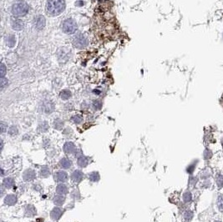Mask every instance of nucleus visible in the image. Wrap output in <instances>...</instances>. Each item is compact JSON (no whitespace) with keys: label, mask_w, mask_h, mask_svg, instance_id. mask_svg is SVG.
Segmentation results:
<instances>
[{"label":"nucleus","mask_w":223,"mask_h":222,"mask_svg":"<svg viewBox=\"0 0 223 222\" xmlns=\"http://www.w3.org/2000/svg\"><path fill=\"white\" fill-rule=\"evenodd\" d=\"M65 8V0H48L46 3V12L52 17L58 16L63 13Z\"/></svg>","instance_id":"obj_1"},{"label":"nucleus","mask_w":223,"mask_h":222,"mask_svg":"<svg viewBox=\"0 0 223 222\" xmlns=\"http://www.w3.org/2000/svg\"><path fill=\"white\" fill-rule=\"evenodd\" d=\"M29 12V5L24 0H18L12 4L11 14L15 17H24Z\"/></svg>","instance_id":"obj_2"},{"label":"nucleus","mask_w":223,"mask_h":222,"mask_svg":"<svg viewBox=\"0 0 223 222\" xmlns=\"http://www.w3.org/2000/svg\"><path fill=\"white\" fill-rule=\"evenodd\" d=\"M72 43L74 46L78 49H83L88 45V40L84 33H77L72 38Z\"/></svg>","instance_id":"obj_3"},{"label":"nucleus","mask_w":223,"mask_h":222,"mask_svg":"<svg viewBox=\"0 0 223 222\" xmlns=\"http://www.w3.org/2000/svg\"><path fill=\"white\" fill-rule=\"evenodd\" d=\"M62 28H63V31L65 33L72 34L74 33H75V31L78 29V26H77V24H76V22L74 19L68 18V19H66V20L64 21Z\"/></svg>","instance_id":"obj_4"},{"label":"nucleus","mask_w":223,"mask_h":222,"mask_svg":"<svg viewBox=\"0 0 223 222\" xmlns=\"http://www.w3.org/2000/svg\"><path fill=\"white\" fill-rule=\"evenodd\" d=\"M33 25L37 29L39 30H41L43 29L45 25H46V20H45V18L42 16V15H38L37 17H35V18L33 19Z\"/></svg>","instance_id":"obj_5"},{"label":"nucleus","mask_w":223,"mask_h":222,"mask_svg":"<svg viewBox=\"0 0 223 222\" xmlns=\"http://www.w3.org/2000/svg\"><path fill=\"white\" fill-rule=\"evenodd\" d=\"M11 26H12V29H14L16 31H20L24 29V24L21 19L19 18H13L11 20Z\"/></svg>","instance_id":"obj_6"},{"label":"nucleus","mask_w":223,"mask_h":222,"mask_svg":"<svg viewBox=\"0 0 223 222\" xmlns=\"http://www.w3.org/2000/svg\"><path fill=\"white\" fill-rule=\"evenodd\" d=\"M63 214V210L60 207H54L50 213L51 219L54 220H58L61 217Z\"/></svg>","instance_id":"obj_7"},{"label":"nucleus","mask_w":223,"mask_h":222,"mask_svg":"<svg viewBox=\"0 0 223 222\" xmlns=\"http://www.w3.org/2000/svg\"><path fill=\"white\" fill-rule=\"evenodd\" d=\"M84 178V174L83 172L79 170H76L72 173V176H71V179L75 183H79Z\"/></svg>","instance_id":"obj_8"},{"label":"nucleus","mask_w":223,"mask_h":222,"mask_svg":"<svg viewBox=\"0 0 223 222\" xmlns=\"http://www.w3.org/2000/svg\"><path fill=\"white\" fill-rule=\"evenodd\" d=\"M54 178L58 182H65L68 179V174L65 171H58L55 173Z\"/></svg>","instance_id":"obj_9"},{"label":"nucleus","mask_w":223,"mask_h":222,"mask_svg":"<svg viewBox=\"0 0 223 222\" xmlns=\"http://www.w3.org/2000/svg\"><path fill=\"white\" fill-rule=\"evenodd\" d=\"M76 150V147L73 142H66L64 145V151L66 154H72Z\"/></svg>","instance_id":"obj_10"},{"label":"nucleus","mask_w":223,"mask_h":222,"mask_svg":"<svg viewBox=\"0 0 223 222\" xmlns=\"http://www.w3.org/2000/svg\"><path fill=\"white\" fill-rule=\"evenodd\" d=\"M4 202L8 205H14L17 202V197H16L15 195H8L5 197Z\"/></svg>","instance_id":"obj_11"},{"label":"nucleus","mask_w":223,"mask_h":222,"mask_svg":"<svg viewBox=\"0 0 223 222\" xmlns=\"http://www.w3.org/2000/svg\"><path fill=\"white\" fill-rule=\"evenodd\" d=\"M24 179L27 181H30L35 179V172L33 170H28L24 174Z\"/></svg>","instance_id":"obj_12"},{"label":"nucleus","mask_w":223,"mask_h":222,"mask_svg":"<svg viewBox=\"0 0 223 222\" xmlns=\"http://www.w3.org/2000/svg\"><path fill=\"white\" fill-rule=\"evenodd\" d=\"M56 192H57L59 195H65L68 192V187L66 186L65 185H63V184H60L56 188Z\"/></svg>","instance_id":"obj_13"},{"label":"nucleus","mask_w":223,"mask_h":222,"mask_svg":"<svg viewBox=\"0 0 223 222\" xmlns=\"http://www.w3.org/2000/svg\"><path fill=\"white\" fill-rule=\"evenodd\" d=\"M59 165L63 169H68L70 168L72 163H71V160H68V158H63L59 161Z\"/></svg>","instance_id":"obj_14"},{"label":"nucleus","mask_w":223,"mask_h":222,"mask_svg":"<svg viewBox=\"0 0 223 222\" xmlns=\"http://www.w3.org/2000/svg\"><path fill=\"white\" fill-rule=\"evenodd\" d=\"M65 197L63 196L62 195H56L54 197V199H53V201H54V203L56 205H62L65 203Z\"/></svg>","instance_id":"obj_15"},{"label":"nucleus","mask_w":223,"mask_h":222,"mask_svg":"<svg viewBox=\"0 0 223 222\" xmlns=\"http://www.w3.org/2000/svg\"><path fill=\"white\" fill-rule=\"evenodd\" d=\"M16 43V40H15V37L12 34H9L6 37V43L8 47L13 48L15 45Z\"/></svg>","instance_id":"obj_16"},{"label":"nucleus","mask_w":223,"mask_h":222,"mask_svg":"<svg viewBox=\"0 0 223 222\" xmlns=\"http://www.w3.org/2000/svg\"><path fill=\"white\" fill-rule=\"evenodd\" d=\"M88 163H89V159L85 156H80V157L78 159V165H79V167H85L87 166L88 165Z\"/></svg>","instance_id":"obj_17"},{"label":"nucleus","mask_w":223,"mask_h":222,"mask_svg":"<svg viewBox=\"0 0 223 222\" xmlns=\"http://www.w3.org/2000/svg\"><path fill=\"white\" fill-rule=\"evenodd\" d=\"M59 96H60V98H61L63 100H68L71 97V93H70L69 90H62L60 94H59Z\"/></svg>","instance_id":"obj_18"},{"label":"nucleus","mask_w":223,"mask_h":222,"mask_svg":"<svg viewBox=\"0 0 223 222\" xmlns=\"http://www.w3.org/2000/svg\"><path fill=\"white\" fill-rule=\"evenodd\" d=\"M49 174H50V171H49V170L48 167H43V168L40 170V175L41 177H43V178L48 177V176H49Z\"/></svg>","instance_id":"obj_19"},{"label":"nucleus","mask_w":223,"mask_h":222,"mask_svg":"<svg viewBox=\"0 0 223 222\" xmlns=\"http://www.w3.org/2000/svg\"><path fill=\"white\" fill-rule=\"evenodd\" d=\"M90 179L92 182H97L100 180V175L98 172H92L90 174Z\"/></svg>","instance_id":"obj_20"},{"label":"nucleus","mask_w":223,"mask_h":222,"mask_svg":"<svg viewBox=\"0 0 223 222\" xmlns=\"http://www.w3.org/2000/svg\"><path fill=\"white\" fill-rule=\"evenodd\" d=\"M14 179H11V178H7V179H5L4 180V185L6 188H11L14 186Z\"/></svg>","instance_id":"obj_21"},{"label":"nucleus","mask_w":223,"mask_h":222,"mask_svg":"<svg viewBox=\"0 0 223 222\" xmlns=\"http://www.w3.org/2000/svg\"><path fill=\"white\" fill-rule=\"evenodd\" d=\"M63 125H64V124H63L62 120L59 119H57L54 122V127L56 129H60L62 127H63Z\"/></svg>","instance_id":"obj_22"},{"label":"nucleus","mask_w":223,"mask_h":222,"mask_svg":"<svg viewBox=\"0 0 223 222\" xmlns=\"http://www.w3.org/2000/svg\"><path fill=\"white\" fill-rule=\"evenodd\" d=\"M217 205L220 211H223V195H219L218 196V200H217Z\"/></svg>","instance_id":"obj_23"},{"label":"nucleus","mask_w":223,"mask_h":222,"mask_svg":"<svg viewBox=\"0 0 223 222\" xmlns=\"http://www.w3.org/2000/svg\"><path fill=\"white\" fill-rule=\"evenodd\" d=\"M184 201H186V202H189V201L191 200V193H189V192H187L184 195Z\"/></svg>","instance_id":"obj_24"},{"label":"nucleus","mask_w":223,"mask_h":222,"mask_svg":"<svg viewBox=\"0 0 223 222\" xmlns=\"http://www.w3.org/2000/svg\"><path fill=\"white\" fill-rule=\"evenodd\" d=\"M217 185H218V186H219L220 188L223 186V176H218V178H217Z\"/></svg>","instance_id":"obj_25"},{"label":"nucleus","mask_w":223,"mask_h":222,"mask_svg":"<svg viewBox=\"0 0 223 222\" xmlns=\"http://www.w3.org/2000/svg\"><path fill=\"white\" fill-rule=\"evenodd\" d=\"M93 106L94 107L95 109H100L101 108V103L100 102V101H98V100L94 101V102L93 103Z\"/></svg>","instance_id":"obj_26"},{"label":"nucleus","mask_w":223,"mask_h":222,"mask_svg":"<svg viewBox=\"0 0 223 222\" xmlns=\"http://www.w3.org/2000/svg\"><path fill=\"white\" fill-rule=\"evenodd\" d=\"M73 119V121L75 122V123H80L81 122V120H82V118L80 117V116H79V115H75V116H74L72 118Z\"/></svg>","instance_id":"obj_27"},{"label":"nucleus","mask_w":223,"mask_h":222,"mask_svg":"<svg viewBox=\"0 0 223 222\" xmlns=\"http://www.w3.org/2000/svg\"><path fill=\"white\" fill-rule=\"evenodd\" d=\"M8 84V80L6 79H4V78H2L1 79V86H2V89L4 88L5 86Z\"/></svg>","instance_id":"obj_28"},{"label":"nucleus","mask_w":223,"mask_h":222,"mask_svg":"<svg viewBox=\"0 0 223 222\" xmlns=\"http://www.w3.org/2000/svg\"><path fill=\"white\" fill-rule=\"evenodd\" d=\"M1 69H2V71H1V77L4 78V75H5V66H4V64H2V65H1Z\"/></svg>","instance_id":"obj_29"}]
</instances>
